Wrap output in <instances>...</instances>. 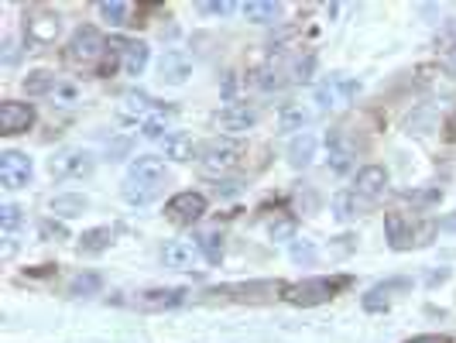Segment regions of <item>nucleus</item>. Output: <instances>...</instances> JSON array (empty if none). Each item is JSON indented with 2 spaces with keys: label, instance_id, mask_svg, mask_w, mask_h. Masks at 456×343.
<instances>
[{
  "label": "nucleus",
  "instance_id": "6",
  "mask_svg": "<svg viewBox=\"0 0 456 343\" xmlns=\"http://www.w3.org/2000/svg\"><path fill=\"white\" fill-rule=\"evenodd\" d=\"M161 258H165L169 268H178V271H196V268L206 264L203 247L196 240H172V244H165Z\"/></svg>",
  "mask_w": 456,
  "mask_h": 343
},
{
  "label": "nucleus",
  "instance_id": "26",
  "mask_svg": "<svg viewBox=\"0 0 456 343\" xmlns=\"http://www.w3.org/2000/svg\"><path fill=\"white\" fill-rule=\"evenodd\" d=\"M158 196V185L154 183H138V179H127L124 183V199L130 207H148Z\"/></svg>",
  "mask_w": 456,
  "mask_h": 343
},
{
  "label": "nucleus",
  "instance_id": "33",
  "mask_svg": "<svg viewBox=\"0 0 456 343\" xmlns=\"http://www.w3.org/2000/svg\"><path fill=\"white\" fill-rule=\"evenodd\" d=\"M432 124H436V110H429V106H422V110H415L408 117V131L412 134H429Z\"/></svg>",
  "mask_w": 456,
  "mask_h": 343
},
{
  "label": "nucleus",
  "instance_id": "18",
  "mask_svg": "<svg viewBox=\"0 0 456 343\" xmlns=\"http://www.w3.org/2000/svg\"><path fill=\"white\" fill-rule=\"evenodd\" d=\"M148 58H152V52H148L145 42H124L121 45V66H124L127 76H141L148 69Z\"/></svg>",
  "mask_w": 456,
  "mask_h": 343
},
{
  "label": "nucleus",
  "instance_id": "12",
  "mask_svg": "<svg viewBox=\"0 0 456 343\" xmlns=\"http://www.w3.org/2000/svg\"><path fill=\"white\" fill-rule=\"evenodd\" d=\"M152 113H154V104L145 90H130V93H124V100H121V121H124V124H134V121L145 124Z\"/></svg>",
  "mask_w": 456,
  "mask_h": 343
},
{
  "label": "nucleus",
  "instance_id": "28",
  "mask_svg": "<svg viewBox=\"0 0 456 343\" xmlns=\"http://www.w3.org/2000/svg\"><path fill=\"white\" fill-rule=\"evenodd\" d=\"M59 90V80L51 76V73H28L25 76V93L28 97H49V93H55Z\"/></svg>",
  "mask_w": 456,
  "mask_h": 343
},
{
  "label": "nucleus",
  "instance_id": "40",
  "mask_svg": "<svg viewBox=\"0 0 456 343\" xmlns=\"http://www.w3.org/2000/svg\"><path fill=\"white\" fill-rule=\"evenodd\" d=\"M233 11V4H227V0H213V4H203V14H213V18H224V14H230Z\"/></svg>",
  "mask_w": 456,
  "mask_h": 343
},
{
  "label": "nucleus",
  "instance_id": "1",
  "mask_svg": "<svg viewBox=\"0 0 456 343\" xmlns=\"http://www.w3.org/2000/svg\"><path fill=\"white\" fill-rule=\"evenodd\" d=\"M240 161V144L233 137H213L200 148V165L209 175H224L230 168H237Z\"/></svg>",
  "mask_w": 456,
  "mask_h": 343
},
{
  "label": "nucleus",
  "instance_id": "8",
  "mask_svg": "<svg viewBox=\"0 0 456 343\" xmlns=\"http://www.w3.org/2000/svg\"><path fill=\"white\" fill-rule=\"evenodd\" d=\"M31 179V159L21 152H4L0 155V183L4 189H21Z\"/></svg>",
  "mask_w": 456,
  "mask_h": 343
},
{
  "label": "nucleus",
  "instance_id": "20",
  "mask_svg": "<svg viewBox=\"0 0 456 343\" xmlns=\"http://www.w3.org/2000/svg\"><path fill=\"white\" fill-rule=\"evenodd\" d=\"M326 152H330L333 172H350V165H354V148L343 141V134L340 131L326 134Z\"/></svg>",
  "mask_w": 456,
  "mask_h": 343
},
{
  "label": "nucleus",
  "instance_id": "35",
  "mask_svg": "<svg viewBox=\"0 0 456 343\" xmlns=\"http://www.w3.org/2000/svg\"><path fill=\"white\" fill-rule=\"evenodd\" d=\"M268 234H271V240H292L295 238V220H288V216L268 220Z\"/></svg>",
  "mask_w": 456,
  "mask_h": 343
},
{
  "label": "nucleus",
  "instance_id": "13",
  "mask_svg": "<svg viewBox=\"0 0 456 343\" xmlns=\"http://www.w3.org/2000/svg\"><path fill=\"white\" fill-rule=\"evenodd\" d=\"M254 124H257V110L248 104H230L220 110V128H224V131L240 134V131H248V128H254Z\"/></svg>",
  "mask_w": 456,
  "mask_h": 343
},
{
  "label": "nucleus",
  "instance_id": "27",
  "mask_svg": "<svg viewBox=\"0 0 456 343\" xmlns=\"http://www.w3.org/2000/svg\"><path fill=\"white\" fill-rule=\"evenodd\" d=\"M86 196H76V192H62V196H55L49 203V210L55 216H79V213H86Z\"/></svg>",
  "mask_w": 456,
  "mask_h": 343
},
{
  "label": "nucleus",
  "instance_id": "19",
  "mask_svg": "<svg viewBox=\"0 0 456 343\" xmlns=\"http://www.w3.org/2000/svg\"><path fill=\"white\" fill-rule=\"evenodd\" d=\"M312 159H316V137L309 131L295 134L292 144H288V165H292V168H309Z\"/></svg>",
  "mask_w": 456,
  "mask_h": 343
},
{
  "label": "nucleus",
  "instance_id": "45",
  "mask_svg": "<svg viewBox=\"0 0 456 343\" xmlns=\"http://www.w3.org/2000/svg\"><path fill=\"white\" fill-rule=\"evenodd\" d=\"M446 66H450V73H456V45L446 52Z\"/></svg>",
  "mask_w": 456,
  "mask_h": 343
},
{
  "label": "nucleus",
  "instance_id": "30",
  "mask_svg": "<svg viewBox=\"0 0 456 343\" xmlns=\"http://www.w3.org/2000/svg\"><path fill=\"white\" fill-rule=\"evenodd\" d=\"M333 213L340 223H350L360 216V203H357V192H336L333 196Z\"/></svg>",
  "mask_w": 456,
  "mask_h": 343
},
{
  "label": "nucleus",
  "instance_id": "48",
  "mask_svg": "<svg viewBox=\"0 0 456 343\" xmlns=\"http://www.w3.org/2000/svg\"><path fill=\"white\" fill-rule=\"evenodd\" d=\"M408 343H446V340H439V337H419V340H408Z\"/></svg>",
  "mask_w": 456,
  "mask_h": 343
},
{
  "label": "nucleus",
  "instance_id": "29",
  "mask_svg": "<svg viewBox=\"0 0 456 343\" xmlns=\"http://www.w3.org/2000/svg\"><path fill=\"white\" fill-rule=\"evenodd\" d=\"M110 240H114L110 227H97V230H86V234L79 238V251H83V254H100V251H106V247H110Z\"/></svg>",
  "mask_w": 456,
  "mask_h": 343
},
{
  "label": "nucleus",
  "instance_id": "34",
  "mask_svg": "<svg viewBox=\"0 0 456 343\" xmlns=\"http://www.w3.org/2000/svg\"><path fill=\"white\" fill-rule=\"evenodd\" d=\"M288 258L295 264H312L316 261V244L312 240H292V247H288Z\"/></svg>",
  "mask_w": 456,
  "mask_h": 343
},
{
  "label": "nucleus",
  "instance_id": "21",
  "mask_svg": "<svg viewBox=\"0 0 456 343\" xmlns=\"http://www.w3.org/2000/svg\"><path fill=\"white\" fill-rule=\"evenodd\" d=\"M161 148H165V159H172V161H189L196 155V141H193V134H185V131H172L165 137Z\"/></svg>",
  "mask_w": 456,
  "mask_h": 343
},
{
  "label": "nucleus",
  "instance_id": "41",
  "mask_svg": "<svg viewBox=\"0 0 456 343\" xmlns=\"http://www.w3.org/2000/svg\"><path fill=\"white\" fill-rule=\"evenodd\" d=\"M42 234H45V238H66V227H62V223H51V220H45V223H42Z\"/></svg>",
  "mask_w": 456,
  "mask_h": 343
},
{
  "label": "nucleus",
  "instance_id": "44",
  "mask_svg": "<svg viewBox=\"0 0 456 343\" xmlns=\"http://www.w3.org/2000/svg\"><path fill=\"white\" fill-rule=\"evenodd\" d=\"M127 148H130V144H127L124 137H121V141H114V144H110V155H124Z\"/></svg>",
  "mask_w": 456,
  "mask_h": 343
},
{
  "label": "nucleus",
  "instance_id": "23",
  "mask_svg": "<svg viewBox=\"0 0 456 343\" xmlns=\"http://www.w3.org/2000/svg\"><path fill=\"white\" fill-rule=\"evenodd\" d=\"M185 299V289H154V292H145L141 295V309H172Z\"/></svg>",
  "mask_w": 456,
  "mask_h": 343
},
{
  "label": "nucleus",
  "instance_id": "38",
  "mask_svg": "<svg viewBox=\"0 0 456 343\" xmlns=\"http://www.w3.org/2000/svg\"><path fill=\"white\" fill-rule=\"evenodd\" d=\"M312 69H316V55H303V58H295L292 80H295V82H309V80H312Z\"/></svg>",
  "mask_w": 456,
  "mask_h": 343
},
{
  "label": "nucleus",
  "instance_id": "43",
  "mask_svg": "<svg viewBox=\"0 0 456 343\" xmlns=\"http://www.w3.org/2000/svg\"><path fill=\"white\" fill-rule=\"evenodd\" d=\"M240 192V183H224V185H216V196L220 199H227V196H237Z\"/></svg>",
  "mask_w": 456,
  "mask_h": 343
},
{
  "label": "nucleus",
  "instance_id": "24",
  "mask_svg": "<svg viewBox=\"0 0 456 343\" xmlns=\"http://www.w3.org/2000/svg\"><path fill=\"white\" fill-rule=\"evenodd\" d=\"M240 11H244V18L254 21V25H268V21H275L281 14V4H275V0H248Z\"/></svg>",
  "mask_w": 456,
  "mask_h": 343
},
{
  "label": "nucleus",
  "instance_id": "16",
  "mask_svg": "<svg viewBox=\"0 0 456 343\" xmlns=\"http://www.w3.org/2000/svg\"><path fill=\"white\" fill-rule=\"evenodd\" d=\"M395 292H408L405 278H395V282H384V285H374V289L364 295V309L378 313V309H388L395 302Z\"/></svg>",
  "mask_w": 456,
  "mask_h": 343
},
{
  "label": "nucleus",
  "instance_id": "5",
  "mask_svg": "<svg viewBox=\"0 0 456 343\" xmlns=\"http://www.w3.org/2000/svg\"><path fill=\"white\" fill-rule=\"evenodd\" d=\"M59 31H62L59 11H51V7H35V11H28L25 35L31 45H51V42L59 38Z\"/></svg>",
  "mask_w": 456,
  "mask_h": 343
},
{
  "label": "nucleus",
  "instance_id": "47",
  "mask_svg": "<svg viewBox=\"0 0 456 343\" xmlns=\"http://www.w3.org/2000/svg\"><path fill=\"white\" fill-rule=\"evenodd\" d=\"M11 254H14V238L7 234V244H4V258H11Z\"/></svg>",
  "mask_w": 456,
  "mask_h": 343
},
{
  "label": "nucleus",
  "instance_id": "7",
  "mask_svg": "<svg viewBox=\"0 0 456 343\" xmlns=\"http://www.w3.org/2000/svg\"><path fill=\"white\" fill-rule=\"evenodd\" d=\"M165 213H169L172 223H196V220L206 213V199L200 192H178V196L169 199Z\"/></svg>",
  "mask_w": 456,
  "mask_h": 343
},
{
  "label": "nucleus",
  "instance_id": "15",
  "mask_svg": "<svg viewBox=\"0 0 456 343\" xmlns=\"http://www.w3.org/2000/svg\"><path fill=\"white\" fill-rule=\"evenodd\" d=\"M384 230H388V240H391V247L395 251H405L412 244H419L415 240V230H412V223H408L402 213H388L384 216Z\"/></svg>",
  "mask_w": 456,
  "mask_h": 343
},
{
  "label": "nucleus",
  "instance_id": "36",
  "mask_svg": "<svg viewBox=\"0 0 456 343\" xmlns=\"http://www.w3.org/2000/svg\"><path fill=\"white\" fill-rule=\"evenodd\" d=\"M196 244L203 247L206 261H220V254H224V238H220V234H203Z\"/></svg>",
  "mask_w": 456,
  "mask_h": 343
},
{
  "label": "nucleus",
  "instance_id": "32",
  "mask_svg": "<svg viewBox=\"0 0 456 343\" xmlns=\"http://www.w3.org/2000/svg\"><path fill=\"white\" fill-rule=\"evenodd\" d=\"M254 82H257L264 93H271V90H281V82H285V80H281V66L275 62V58H271L268 66H261V69L254 73Z\"/></svg>",
  "mask_w": 456,
  "mask_h": 343
},
{
  "label": "nucleus",
  "instance_id": "11",
  "mask_svg": "<svg viewBox=\"0 0 456 343\" xmlns=\"http://www.w3.org/2000/svg\"><path fill=\"white\" fill-rule=\"evenodd\" d=\"M31 121H35V110L28 104H14V100H7V104L0 106V134H21L31 128Z\"/></svg>",
  "mask_w": 456,
  "mask_h": 343
},
{
  "label": "nucleus",
  "instance_id": "39",
  "mask_svg": "<svg viewBox=\"0 0 456 343\" xmlns=\"http://www.w3.org/2000/svg\"><path fill=\"white\" fill-rule=\"evenodd\" d=\"M97 289H100V278L97 275H86V278L79 275V278H73V285H69L73 295H86V292H97Z\"/></svg>",
  "mask_w": 456,
  "mask_h": 343
},
{
  "label": "nucleus",
  "instance_id": "3",
  "mask_svg": "<svg viewBox=\"0 0 456 343\" xmlns=\"http://www.w3.org/2000/svg\"><path fill=\"white\" fill-rule=\"evenodd\" d=\"M93 168H97V159L86 148H62L49 161V172L55 179H86L93 175Z\"/></svg>",
  "mask_w": 456,
  "mask_h": 343
},
{
  "label": "nucleus",
  "instance_id": "2",
  "mask_svg": "<svg viewBox=\"0 0 456 343\" xmlns=\"http://www.w3.org/2000/svg\"><path fill=\"white\" fill-rule=\"evenodd\" d=\"M103 55H106V42H103L97 27H79L73 42H69V49H66V58L73 66H83V69H93Z\"/></svg>",
  "mask_w": 456,
  "mask_h": 343
},
{
  "label": "nucleus",
  "instance_id": "17",
  "mask_svg": "<svg viewBox=\"0 0 456 343\" xmlns=\"http://www.w3.org/2000/svg\"><path fill=\"white\" fill-rule=\"evenodd\" d=\"M127 179H138V183H161L165 179V161L154 159V155H141V159L130 161L127 168Z\"/></svg>",
  "mask_w": 456,
  "mask_h": 343
},
{
  "label": "nucleus",
  "instance_id": "22",
  "mask_svg": "<svg viewBox=\"0 0 456 343\" xmlns=\"http://www.w3.org/2000/svg\"><path fill=\"white\" fill-rule=\"evenodd\" d=\"M312 121H316V113H312L309 106H303V104H288L279 113V128H281V131H303V128H309Z\"/></svg>",
  "mask_w": 456,
  "mask_h": 343
},
{
  "label": "nucleus",
  "instance_id": "31",
  "mask_svg": "<svg viewBox=\"0 0 456 343\" xmlns=\"http://www.w3.org/2000/svg\"><path fill=\"white\" fill-rule=\"evenodd\" d=\"M172 117H176V110H154L152 117L141 124V134L145 137H169V124H172Z\"/></svg>",
  "mask_w": 456,
  "mask_h": 343
},
{
  "label": "nucleus",
  "instance_id": "4",
  "mask_svg": "<svg viewBox=\"0 0 456 343\" xmlns=\"http://www.w3.org/2000/svg\"><path fill=\"white\" fill-rule=\"evenodd\" d=\"M357 93H360V82L347 80L343 73H333L316 86V104L323 110H343V106H350Z\"/></svg>",
  "mask_w": 456,
  "mask_h": 343
},
{
  "label": "nucleus",
  "instance_id": "37",
  "mask_svg": "<svg viewBox=\"0 0 456 343\" xmlns=\"http://www.w3.org/2000/svg\"><path fill=\"white\" fill-rule=\"evenodd\" d=\"M0 223H4V230H7V234H14V230L21 227V207H14V203L0 207Z\"/></svg>",
  "mask_w": 456,
  "mask_h": 343
},
{
  "label": "nucleus",
  "instance_id": "25",
  "mask_svg": "<svg viewBox=\"0 0 456 343\" xmlns=\"http://www.w3.org/2000/svg\"><path fill=\"white\" fill-rule=\"evenodd\" d=\"M97 11H100V18L106 21L110 27H124L130 25V4H124V0H103V4H97Z\"/></svg>",
  "mask_w": 456,
  "mask_h": 343
},
{
  "label": "nucleus",
  "instance_id": "14",
  "mask_svg": "<svg viewBox=\"0 0 456 343\" xmlns=\"http://www.w3.org/2000/svg\"><path fill=\"white\" fill-rule=\"evenodd\" d=\"M357 192H360L364 199H381V196L388 192V172L378 168V165L360 168V172H357Z\"/></svg>",
  "mask_w": 456,
  "mask_h": 343
},
{
  "label": "nucleus",
  "instance_id": "9",
  "mask_svg": "<svg viewBox=\"0 0 456 343\" xmlns=\"http://www.w3.org/2000/svg\"><path fill=\"white\" fill-rule=\"evenodd\" d=\"M285 299L295 302V306H319V302L333 299V285L323 282V278H305L299 285H288V289H285Z\"/></svg>",
  "mask_w": 456,
  "mask_h": 343
},
{
  "label": "nucleus",
  "instance_id": "46",
  "mask_svg": "<svg viewBox=\"0 0 456 343\" xmlns=\"http://www.w3.org/2000/svg\"><path fill=\"white\" fill-rule=\"evenodd\" d=\"M439 230H456V216H450V220H439Z\"/></svg>",
  "mask_w": 456,
  "mask_h": 343
},
{
  "label": "nucleus",
  "instance_id": "42",
  "mask_svg": "<svg viewBox=\"0 0 456 343\" xmlns=\"http://www.w3.org/2000/svg\"><path fill=\"white\" fill-rule=\"evenodd\" d=\"M18 62V49H14V38L4 42V66H14Z\"/></svg>",
  "mask_w": 456,
  "mask_h": 343
},
{
  "label": "nucleus",
  "instance_id": "10",
  "mask_svg": "<svg viewBox=\"0 0 456 343\" xmlns=\"http://www.w3.org/2000/svg\"><path fill=\"white\" fill-rule=\"evenodd\" d=\"M189 73H193V62H189V55L178 52V49H169L161 55V62H158V80L169 82V86H182L189 80Z\"/></svg>",
  "mask_w": 456,
  "mask_h": 343
}]
</instances>
